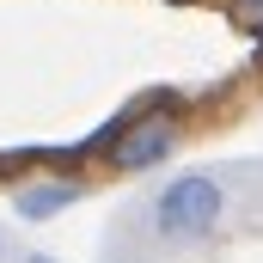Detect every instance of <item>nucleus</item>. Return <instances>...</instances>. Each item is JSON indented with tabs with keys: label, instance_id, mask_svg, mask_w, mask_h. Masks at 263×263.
Listing matches in <instances>:
<instances>
[{
	"label": "nucleus",
	"instance_id": "f257e3e1",
	"mask_svg": "<svg viewBox=\"0 0 263 263\" xmlns=\"http://www.w3.org/2000/svg\"><path fill=\"white\" fill-rule=\"evenodd\" d=\"M220 220H227V190H220V178L202 172V165L178 172V178L153 196V233L172 239V245H202Z\"/></svg>",
	"mask_w": 263,
	"mask_h": 263
},
{
	"label": "nucleus",
	"instance_id": "f03ea898",
	"mask_svg": "<svg viewBox=\"0 0 263 263\" xmlns=\"http://www.w3.org/2000/svg\"><path fill=\"white\" fill-rule=\"evenodd\" d=\"M73 202H80V184L73 178H43V184H25L12 196V208H18V220H55Z\"/></svg>",
	"mask_w": 263,
	"mask_h": 263
},
{
	"label": "nucleus",
	"instance_id": "7ed1b4c3",
	"mask_svg": "<svg viewBox=\"0 0 263 263\" xmlns=\"http://www.w3.org/2000/svg\"><path fill=\"white\" fill-rule=\"evenodd\" d=\"M239 12L245 18H263V0H239Z\"/></svg>",
	"mask_w": 263,
	"mask_h": 263
},
{
	"label": "nucleus",
	"instance_id": "20e7f679",
	"mask_svg": "<svg viewBox=\"0 0 263 263\" xmlns=\"http://www.w3.org/2000/svg\"><path fill=\"white\" fill-rule=\"evenodd\" d=\"M25 263H55V257H25Z\"/></svg>",
	"mask_w": 263,
	"mask_h": 263
},
{
	"label": "nucleus",
	"instance_id": "39448f33",
	"mask_svg": "<svg viewBox=\"0 0 263 263\" xmlns=\"http://www.w3.org/2000/svg\"><path fill=\"white\" fill-rule=\"evenodd\" d=\"M0 257H6V233H0Z\"/></svg>",
	"mask_w": 263,
	"mask_h": 263
}]
</instances>
